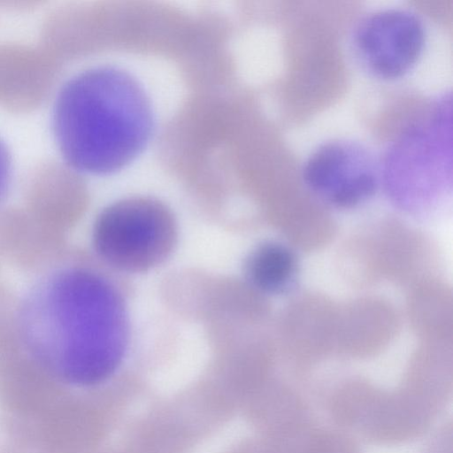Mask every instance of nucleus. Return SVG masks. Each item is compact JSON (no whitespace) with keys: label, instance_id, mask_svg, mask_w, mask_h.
<instances>
[{"label":"nucleus","instance_id":"f03ea898","mask_svg":"<svg viewBox=\"0 0 453 453\" xmlns=\"http://www.w3.org/2000/svg\"><path fill=\"white\" fill-rule=\"evenodd\" d=\"M154 127L150 102L127 72L98 66L60 88L52 130L65 164L76 172L105 174L119 170L146 147Z\"/></svg>","mask_w":453,"mask_h":453},{"label":"nucleus","instance_id":"9b49d317","mask_svg":"<svg viewBox=\"0 0 453 453\" xmlns=\"http://www.w3.org/2000/svg\"><path fill=\"white\" fill-rule=\"evenodd\" d=\"M296 272V260L287 247L279 243H265L250 255L247 273L257 288L270 293L288 287Z\"/></svg>","mask_w":453,"mask_h":453},{"label":"nucleus","instance_id":"f257e3e1","mask_svg":"<svg viewBox=\"0 0 453 453\" xmlns=\"http://www.w3.org/2000/svg\"><path fill=\"white\" fill-rule=\"evenodd\" d=\"M22 348L67 387L107 379L127 343L122 301L109 281L66 257L21 296Z\"/></svg>","mask_w":453,"mask_h":453},{"label":"nucleus","instance_id":"39448f33","mask_svg":"<svg viewBox=\"0 0 453 453\" xmlns=\"http://www.w3.org/2000/svg\"><path fill=\"white\" fill-rule=\"evenodd\" d=\"M426 29L421 19L402 8H386L365 16L353 35V45L361 65L382 80L405 75L421 57Z\"/></svg>","mask_w":453,"mask_h":453},{"label":"nucleus","instance_id":"9d476101","mask_svg":"<svg viewBox=\"0 0 453 453\" xmlns=\"http://www.w3.org/2000/svg\"><path fill=\"white\" fill-rule=\"evenodd\" d=\"M65 234L23 206L0 209V258L24 272L42 273L65 257Z\"/></svg>","mask_w":453,"mask_h":453},{"label":"nucleus","instance_id":"423d86ee","mask_svg":"<svg viewBox=\"0 0 453 453\" xmlns=\"http://www.w3.org/2000/svg\"><path fill=\"white\" fill-rule=\"evenodd\" d=\"M303 178L313 193L343 208L369 198L378 182L372 156L347 140H333L315 149L304 162Z\"/></svg>","mask_w":453,"mask_h":453},{"label":"nucleus","instance_id":"7ed1b4c3","mask_svg":"<svg viewBox=\"0 0 453 453\" xmlns=\"http://www.w3.org/2000/svg\"><path fill=\"white\" fill-rule=\"evenodd\" d=\"M176 239L168 209L157 200L128 198L105 208L93 228L97 254L108 264L128 272L148 270L165 260Z\"/></svg>","mask_w":453,"mask_h":453},{"label":"nucleus","instance_id":"1a4fd4ad","mask_svg":"<svg viewBox=\"0 0 453 453\" xmlns=\"http://www.w3.org/2000/svg\"><path fill=\"white\" fill-rule=\"evenodd\" d=\"M76 171L48 160L32 169L23 185V207L50 228L65 234L78 220L85 201Z\"/></svg>","mask_w":453,"mask_h":453},{"label":"nucleus","instance_id":"6e6552de","mask_svg":"<svg viewBox=\"0 0 453 453\" xmlns=\"http://www.w3.org/2000/svg\"><path fill=\"white\" fill-rule=\"evenodd\" d=\"M59 60L42 46L0 44V106L26 112L40 106L51 91Z\"/></svg>","mask_w":453,"mask_h":453},{"label":"nucleus","instance_id":"0eeeda50","mask_svg":"<svg viewBox=\"0 0 453 453\" xmlns=\"http://www.w3.org/2000/svg\"><path fill=\"white\" fill-rule=\"evenodd\" d=\"M67 388L24 349L0 353V413L36 418L58 403Z\"/></svg>","mask_w":453,"mask_h":453},{"label":"nucleus","instance_id":"ddd939ff","mask_svg":"<svg viewBox=\"0 0 453 453\" xmlns=\"http://www.w3.org/2000/svg\"><path fill=\"white\" fill-rule=\"evenodd\" d=\"M300 453H361L358 445L347 434L336 429L312 427Z\"/></svg>","mask_w":453,"mask_h":453},{"label":"nucleus","instance_id":"20e7f679","mask_svg":"<svg viewBox=\"0 0 453 453\" xmlns=\"http://www.w3.org/2000/svg\"><path fill=\"white\" fill-rule=\"evenodd\" d=\"M328 411L342 429L379 444L416 439L438 417L402 386L386 391L361 379L335 388L329 397Z\"/></svg>","mask_w":453,"mask_h":453},{"label":"nucleus","instance_id":"f8f14e48","mask_svg":"<svg viewBox=\"0 0 453 453\" xmlns=\"http://www.w3.org/2000/svg\"><path fill=\"white\" fill-rule=\"evenodd\" d=\"M23 349L21 340V296L0 282V353Z\"/></svg>","mask_w":453,"mask_h":453},{"label":"nucleus","instance_id":"2eb2a0df","mask_svg":"<svg viewBox=\"0 0 453 453\" xmlns=\"http://www.w3.org/2000/svg\"><path fill=\"white\" fill-rule=\"evenodd\" d=\"M451 427L449 431L446 427L435 436L423 453H451Z\"/></svg>","mask_w":453,"mask_h":453},{"label":"nucleus","instance_id":"4468645a","mask_svg":"<svg viewBox=\"0 0 453 453\" xmlns=\"http://www.w3.org/2000/svg\"><path fill=\"white\" fill-rule=\"evenodd\" d=\"M12 179V157L5 144L0 138V203L6 196Z\"/></svg>","mask_w":453,"mask_h":453}]
</instances>
